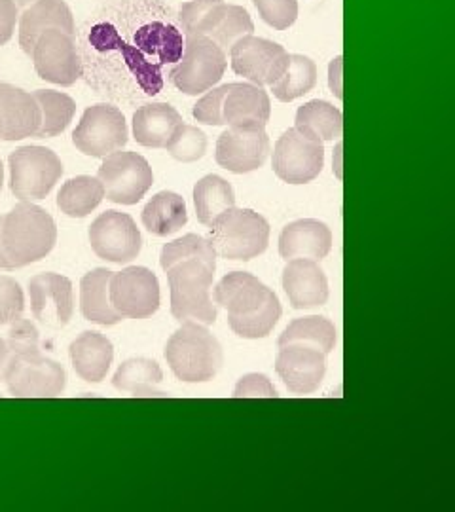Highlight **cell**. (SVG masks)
<instances>
[{
	"instance_id": "obj_1",
	"label": "cell",
	"mask_w": 455,
	"mask_h": 512,
	"mask_svg": "<svg viewBox=\"0 0 455 512\" xmlns=\"http://www.w3.org/2000/svg\"><path fill=\"white\" fill-rule=\"evenodd\" d=\"M215 304L228 311L230 329L239 338H266L281 319V304L272 289L247 272H232L215 287Z\"/></svg>"
},
{
	"instance_id": "obj_2",
	"label": "cell",
	"mask_w": 455,
	"mask_h": 512,
	"mask_svg": "<svg viewBox=\"0 0 455 512\" xmlns=\"http://www.w3.org/2000/svg\"><path fill=\"white\" fill-rule=\"evenodd\" d=\"M2 249L10 264L23 268L52 253L57 241V226L48 211L33 202H21L2 215Z\"/></svg>"
},
{
	"instance_id": "obj_3",
	"label": "cell",
	"mask_w": 455,
	"mask_h": 512,
	"mask_svg": "<svg viewBox=\"0 0 455 512\" xmlns=\"http://www.w3.org/2000/svg\"><path fill=\"white\" fill-rule=\"evenodd\" d=\"M165 361L181 382L203 384L219 374L224 355L219 340L205 325L186 321L169 338Z\"/></svg>"
},
{
	"instance_id": "obj_4",
	"label": "cell",
	"mask_w": 455,
	"mask_h": 512,
	"mask_svg": "<svg viewBox=\"0 0 455 512\" xmlns=\"http://www.w3.org/2000/svg\"><path fill=\"white\" fill-rule=\"evenodd\" d=\"M215 270L200 260H184L167 270L171 289V313L179 323L194 321L215 325L217 308L211 300Z\"/></svg>"
},
{
	"instance_id": "obj_5",
	"label": "cell",
	"mask_w": 455,
	"mask_h": 512,
	"mask_svg": "<svg viewBox=\"0 0 455 512\" xmlns=\"http://www.w3.org/2000/svg\"><path fill=\"white\" fill-rule=\"evenodd\" d=\"M209 241L217 256L226 260H253L268 249L270 224L253 209H236L222 213L211 224Z\"/></svg>"
},
{
	"instance_id": "obj_6",
	"label": "cell",
	"mask_w": 455,
	"mask_h": 512,
	"mask_svg": "<svg viewBox=\"0 0 455 512\" xmlns=\"http://www.w3.org/2000/svg\"><path fill=\"white\" fill-rule=\"evenodd\" d=\"M10 190L19 202H40L63 177V164L54 150L21 147L8 158Z\"/></svg>"
},
{
	"instance_id": "obj_7",
	"label": "cell",
	"mask_w": 455,
	"mask_h": 512,
	"mask_svg": "<svg viewBox=\"0 0 455 512\" xmlns=\"http://www.w3.org/2000/svg\"><path fill=\"white\" fill-rule=\"evenodd\" d=\"M2 380L10 395L18 399H52L59 397L67 385L63 366L44 357L42 351L10 355Z\"/></svg>"
},
{
	"instance_id": "obj_8",
	"label": "cell",
	"mask_w": 455,
	"mask_h": 512,
	"mask_svg": "<svg viewBox=\"0 0 455 512\" xmlns=\"http://www.w3.org/2000/svg\"><path fill=\"white\" fill-rule=\"evenodd\" d=\"M228 67V55L205 37L186 38V48L177 67L171 71V82L179 92L201 95L215 88Z\"/></svg>"
},
{
	"instance_id": "obj_9",
	"label": "cell",
	"mask_w": 455,
	"mask_h": 512,
	"mask_svg": "<svg viewBox=\"0 0 455 512\" xmlns=\"http://www.w3.org/2000/svg\"><path fill=\"white\" fill-rule=\"evenodd\" d=\"M97 179L105 188V198L120 205H135L154 184L152 167L131 150H116L103 158Z\"/></svg>"
},
{
	"instance_id": "obj_10",
	"label": "cell",
	"mask_w": 455,
	"mask_h": 512,
	"mask_svg": "<svg viewBox=\"0 0 455 512\" xmlns=\"http://www.w3.org/2000/svg\"><path fill=\"white\" fill-rule=\"evenodd\" d=\"M128 124L120 110L99 103L84 110L74 129L73 143L84 156L107 158L128 145Z\"/></svg>"
},
{
	"instance_id": "obj_11",
	"label": "cell",
	"mask_w": 455,
	"mask_h": 512,
	"mask_svg": "<svg viewBox=\"0 0 455 512\" xmlns=\"http://www.w3.org/2000/svg\"><path fill=\"white\" fill-rule=\"evenodd\" d=\"M272 165L275 175L285 183H311L323 171L325 147L296 128L287 129L275 143Z\"/></svg>"
},
{
	"instance_id": "obj_12",
	"label": "cell",
	"mask_w": 455,
	"mask_h": 512,
	"mask_svg": "<svg viewBox=\"0 0 455 512\" xmlns=\"http://www.w3.org/2000/svg\"><path fill=\"white\" fill-rule=\"evenodd\" d=\"M110 304L124 319H146L160 308V283L154 272L143 266H129L112 272Z\"/></svg>"
},
{
	"instance_id": "obj_13",
	"label": "cell",
	"mask_w": 455,
	"mask_h": 512,
	"mask_svg": "<svg viewBox=\"0 0 455 512\" xmlns=\"http://www.w3.org/2000/svg\"><path fill=\"white\" fill-rule=\"evenodd\" d=\"M228 55L234 73L260 88L273 86L283 76L291 59L283 46L255 35L239 40Z\"/></svg>"
},
{
	"instance_id": "obj_14",
	"label": "cell",
	"mask_w": 455,
	"mask_h": 512,
	"mask_svg": "<svg viewBox=\"0 0 455 512\" xmlns=\"http://www.w3.org/2000/svg\"><path fill=\"white\" fill-rule=\"evenodd\" d=\"M90 243L95 255L112 264H128L143 249L135 220L120 211H105L91 222Z\"/></svg>"
},
{
	"instance_id": "obj_15",
	"label": "cell",
	"mask_w": 455,
	"mask_h": 512,
	"mask_svg": "<svg viewBox=\"0 0 455 512\" xmlns=\"http://www.w3.org/2000/svg\"><path fill=\"white\" fill-rule=\"evenodd\" d=\"M31 57L38 76L46 82L69 88L82 76V61L74 38L59 29L40 35Z\"/></svg>"
},
{
	"instance_id": "obj_16",
	"label": "cell",
	"mask_w": 455,
	"mask_h": 512,
	"mask_svg": "<svg viewBox=\"0 0 455 512\" xmlns=\"http://www.w3.org/2000/svg\"><path fill=\"white\" fill-rule=\"evenodd\" d=\"M268 156L270 137L262 126H228L217 141V164L237 175L260 169Z\"/></svg>"
},
{
	"instance_id": "obj_17",
	"label": "cell",
	"mask_w": 455,
	"mask_h": 512,
	"mask_svg": "<svg viewBox=\"0 0 455 512\" xmlns=\"http://www.w3.org/2000/svg\"><path fill=\"white\" fill-rule=\"evenodd\" d=\"M275 372L296 395L315 393L327 372V355L317 348L304 344H287L279 348Z\"/></svg>"
},
{
	"instance_id": "obj_18",
	"label": "cell",
	"mask_w": 455,
	"mask_h": 512,
	"mask_svg": "<svg viewBox=\"0 0 455 512\" xmlns=\"http://www.w3.org/2000/svg\"><path fill=\"white\" fill-rule=\"evenodd\" d=\"M31 311L42 325L65 327L74 313L73 283L65 275L38 274L29 281Z\"/></svg>"
},
{
	"instance_id": "obj_19",
	"label": "cell",
	"mask_w": 455,
	"mask_h": 512,
	"mask_svg": "<svg viewBox=\"0 0 455 512\" xmlns=\"http://www.w3.org/2000/svg\"><path fill=\"white\" fill-rule=\"evenodd\" d=\"M283 289L294 310H311L327 304V275L315 260H287V266L283 270Z\"/></svg>"
},
{
	"instance_id": "obj_20",
	"label": "cell",
	"mask_w": 455,
	"mask_h": 512,
	"mask_svg": "<svg viewBox=\"0 0 455 512\" xmlns=\"http://www.w3.org/2000/svg\"><path fill=\"white\" fill-rule=\"evenodd\" d=\"M0 114L4 120V141L37 137L42 114L37 97L12 84L0 82Z\"/></svg>"
},
{
	"instance_id": "obj_21",
	"label": "cell",
	"mask_w": 455,
	"mask_h": 512,
	"mask_svg": "<svg viewBox=\"0 0 455 512\" xmlns=\"http://www.w3.org/2000/svg\"><path fill=\"white\" fill-rule=\"evenodd\" d=\"M50 29H59L74 37V18L71 8L63 0H37L19 16V46L27 55L33 54L40 35Z\"/></svg>"
},
{
	"instance_id": "obj_22",
	"label": "cell",
	"mask_w": 455,
	"mask_h": 512,
	"mask_svg": "<svg viewBox=\"0 0 455 512\" xmlns=\"http://www.w3.org/2000/svg\"><path fill=\"white\" fill-rule=\"evenodd\" d=\"M332 249V232L325 222L315 219L294 220L279 236V255L285 260L308 258L323 260Z\"/></svg>"
},
{
	"instance_id": "obj_23",
	"label": "cell",
	"mask_w": 455,
	"mask_h": 512,
	"mask_svg": "<svg viewBox=\"0 0 455 512\" xmlns=\"http://www.w3.org/2000/svg\"><path fill=\"white\" fill-rule=\"evenodd\" d=\"M253 33L255 23L243 6L220 2L219 6L201 21L192 37L209 38L228 55L239 40L251 37Z\"/></svg>"
},
{
	"instance_id": "obj_24",
	"label": "cell",
	"mask_w": 455,
	"mask_h": 512,
	"mask_svg": "<svg viewBox=\"0 0 455 512\" xmlns=\"http://www.w3.org/2000/svg\"><path fill=\"white\" fill-rule=\"evenodd\" d=\"M224 124L230 128L262 126L266 128L272 116L270 95L255 84H232L224 99Z\"/></svg>"
},
{
	"instance_id": "obj_25",
	"label": "cell",
	"mask_w": 455,
	"mask_h": 512,
	"mask_svg": "<svg viewBox=\"0 0 455 512\" xmlns=\"http://www.w3.org/2000/svg\"><path fill=\"white\" fill-rule=\"evenodd\" d=\"M69 355L73 361L74 372L90 384H99L107 378L114 348L107 336L97 330L82 332L69 348Z\"/></svg>"
},
{
	"instance_id": "obj_26",
	"label": "cell",
	"mask_w": 455,
	"mask_h": 512,
	"mask_svg": "<svg viewBox=\"0 0 455 512\" xmlns=\"http://www.w3.org/2000/svg\"><path fill=\"white\" fill-rule=\"evenodd\" d=\"M182 116L169 103H148L133 114V137L146 148H165Z\"/></svg>"
},
{
	"instance_id": "obj_27",
	"label": "cell",
	"mask_w": 455,
	"mask_h": 512,
	"mask_svg": "<svg viewBox=\"0 0 455 512\" xmlns=\"http://www.w3.org/2000/svg\"><path fill=\"white\" fill-rule=\"evenodd\" d=\"M112 272L107 268L91 270L80 281V310L82 315L97 325L112 327L124 317L110 304L109 285Z\"/></svg>"
},
{
	"instance_id": "obj_28",
	"label": "cell",
	"mask_w": 455,
	"mask_h": 512,
	"mask_svg": "<svg viewBox=\"0 0 455 512\" xmlns=\"http://www.w3.org/2000/svg\"><path fill=\"white\" fill-rule=\"evenodd\" d=\"M294 122V128L319 143L340 139L344 131L342 110L321 99L310 101L296 110Z\"/></svg>"
},
{
	"instance_id": "obj_29",
	"label": "cell",
	"mask_w": 455,
	"mask_h": 512,
	"mask_svg": "<svg viewBox=\"0 0 455 512\" xmlns=\"http://www.w3.org/2000/svg\"><path fill=\"white\" fill-rule=\"evenodd\" d=\"M186 222V202L175 192H158L143 209V226L158 238H167L179 232Z\"/></svg>"
},
{
	"instance_id": "obj_30",
	"label": "cell",
	"mask_w": 455,
	"mask_h": 512,
	"mask_svg": "<svg viewBox=\"0 0 455 512\" xmlns=\"http://www.w3.org/2000/svg\"><path fill=\"white\" fill-rule=\"evenodd\" d=\"M105 200V188L97 177L80 175L69 179L57 194V207L71 219H84Z\"/></svg>"
},
{
	"instance_id": "obj_31",
	"label": "cell",
	"mask_w": 455,
	"mask_h": 512,
	"mask_svg": "<svg viewBox=\"0 0 455 512\" xmlns=\"http://www.w3.org/2000/svg\"><path fill=\"white\" fill-rule=\"evenodd\" d=\"M164 380V372L156 361L150 359H129L118 366L112 385L118 391L135 393V397H164L162 391H156V385Z\"/></svg>"
},
{
	"instance_id": "obj_32",
	"label": "cell",
	"mask_w": 455,
	"mask_h": 512,
	"mask_svg": "<svg viewBox=\"0 0 455 512\" xmlns=\"http://www.w3.org/2000/svg\"><path fill=\"white\" fill-rule=\"evenodd\" d=\"M194 207L201 224H211L222 213L236 207L232 184L219 175H207L194 186Z\"/></svg>"
},
{
	"instance_id": "obj_33",
	"label": "cell",
	"mask_w": 455,
	"mask_h": 512,
	"mask_svg": "<svg viewBox=\"0 0 455 512\" xmlns=\"http://www.w3.org/2000/svg\"><path fill=\"white\" fill-rule=\"evenodd\" d=\"M336 340H338V334H336V327L332 325V321H328L327 317L310 315V317L294 319L279 336L277 346L281 348L287 344H304V346L317 348L328 355L336 346Z\"/></svg>"
},
{
	"instance_id": "obj_34",
	"label": "cell",
	"mask_w": 455,
	"mask_h": 512,
	"mask_svg": "<svg viewBox=\"0 0 455 512\" xmlns=\"http://www.w3.org/2000/svg\"><path fill=\"white\" fill-rule=\"evenodd\" d=\"M37 97L42 122L38 128V139H48L61 135L69 124L73 122L74 112H76V103L73 97L67 93L54 92V90H38L33 93Z\"/></svg>"
},
{
	"instance_id": "obj_35",
	"label": "cell",
	"mask_w": 455,
	"mask_h": 512,
	"mask_svg": "<svg viewBox=\"0 0 455 512\" xmlns=\"http://www.w3.org/2000/svg\"><path fill=\"white\" fill-rule=\"evenodd\" d=\"M315 84L317 65L306 55L292 54L285 73L270 88L275 99H279L281 103H291L294 99L311 92Z\"/></svg>"
},
{
	"instance_id": "obj_36",
	"label": "cell",
	"mask_w": 455,
	"mask_h": 512,
	"mask_svg": "<svg viewBox=\"0 0 455 512\" xmlns=\"http://www.w3.org/2000/svg\"><path fill=\"white\" fill-rule=\"evenodd\" d=\"M184 260H200L211 270H217V253L209 239L201 238L196 234H188L181 239L167 243L160 255V264L165 272Z\"/></svg>"
},
{
	"instance_id": "obj_37",
	"label": "cell",
	"mask_w": 455,
	"mask_h": 512,
	"mask_svg": "<svg viewBox=\"0 0 455 512\" xmlns=\"http://www.w3.org/2000/svg\"><path fill=\"white\" fill-rule=\"evenodd\" d=\"M167 152L182 164H194L207 152V137L201 129L182 122L167 143Z\"/></svg>"
},
{
	"instance_id": "obj_38",
	"label": "cell",
	"mask_w": 455,
	"mask_h": 512,
	"mask_svg": "<svg viewBox=\"0 0 455 512\" xmlns=\"http://www.w3.org/2000/svg\"><path fill=\"white\" fill-rule=\"evenodd\" d=\"M260 18L275 31H285L298 18L296 0H253Z\"/></svg>"
},
{
	"instance_id": "obj_39",
	"label": "cell",
	"mask_w": 455,
	"mask_h": 512,
	"mask_svg": "<svg viewBox=\"0 0 455 512\" xmlns=\"http://www.w3.org/2000/svg\"><path fill=\"white\" fill-rule=\"evenodd\" d=\"M232 84H224L219 88H211L209 92H205V95L201 97L200 101L194 105V118L205 124V126H224V99L230 92Z\"/></svg>"
},
{
	"instance_id": "obj_40",
	"label": "cell",
	"mask_w": 455,
	"mask_h": 512,
	"mask_svg": "<svg viewBox=\"0 0 455 512\" xmlns=\"http://www.w3.org/2000/svg\"><path fill=\"white\" fill-rule=\"evenodd\" d=\"M25 311V296L18 281L0 275V327L10 325L19 319Z\"/></svg>"
},
{
	"instance_id": "obj_41",
	"label": "cell",
	"mask_w": 455,
	"mask_h": 512,
	"mask_svg": "<svg viewBox=\"0 0 455 512\" xmlns=\"http://www.w3.org/2000/svg\"><path fill=\"white\" fill-rule=\"evenodd\" d=\"M8 332V348L12 355H25V353H37L40 351V332L29 319H16L10 323Z\"/></svg>"
},
{
	"instance_id": "obj_42",
	"label": "cell",
	"mask_w": 455,
	"mask_h": 512,
	"mask_svg": "<svg viewBox=\"0 0 455 512\" xmlns=\"http://www.w3.org/2000/svg\"><path fill=\"white\" fill-rule=\"evenodd\" d=\"M224 0H188L179 10V21L186 38L192 37L203 19L207 18Z\"/></svg>"
},
{
	"instance_id": "obj_43",
	"label": "cell",
	"mask_w": 455,
	"mask_h": 512,
	"mask_svg": "<svg viewBox=\"0 0 455 512\" xmlns=\"http://www.w3.org/2000/svg\"><path fill=\"white\" fill-rule=\"evenodd\" d=\"M234 397L236 399H275L279 395H277V389L270 382L268 376L253 372V374L243 376L237 382Z\"/></svg>"
},
{
	"instance_id": "obj_44",
	"label": "cell",
	"mask_w": 455,
	"mask_h": 512,
	"mask_svg": "<svg viewBox=\"0 0 455 512\" xmlns=\"http://www.w3.org/2000/svg\"><path fill=\"white\" fill-rule=\"evenodd\" d=\"M21 12L14 0H0V46L8 44L18 27Z\"/></svg>"
},
{
	"instance_id": "obj_45",
	"label": "cell",
	"mask_w": 455,
	"mask_h": 512,
	"mask_svg": "<svg viewBox=\"0 0 455 512\" xmlns=\"http://www.w3.org/2000/svg\"><path fill=\"white\" fill-rule=\"evenodd\" d=\"M342 74H344V59L342 55H338L328 65V86H330V92L336 95V99H344Z\"/></svg>"
},
{
	"instance_id": "obj_46",
	"label": "cell",
	"mask_w": 455,
	"mask_h": 512,
	"mask_svg": "<svg viewBox=\"0 0 455 512\" xmlns=\"http://www.w3.org/2000/svg\"><path fill=\"white\" fill-rule=\"evenodd\" d=\"M10 348H8V344H6V340H2L0 338V380H2V376H4V370H6V365H8V361H10Z\"/></svg>"
},
{
	"instance_id": "obj_47",
	"label": "cell",
	"mask_w": 455,
	"mask_h": 512,
	"mask_svg": "<svg viewBox=\"0 0 455 512\" xmlns=\"http://www.w3.org/2000/svg\"><path fill=\"white\" fill-rule=\"evenodd\" d=\"M334 171H336V177L342 179V143H338L336 147V156H334Z\"/></svg>"
},
{
	"instance_id": "obj_48",
	"label": "cell",
	"mask_w": 455,
	"mask_h": 512,
	"mask_svg": "<svg viewBox=\"0 0 455 512\" xmlns=\"http://www.w3.org/2000/svg\"><path fill=\"white\" fill-rule=\"evenodd\" d=\"M0 228H2V217H0ZM0 270H14V266L10 264L8 256H6L4 249H2V241H0Z\"/></svg>"
},
{
	"instance_id": "obj_49",
	"label": "cell",
	"mask_w": 455,
	"mask_h": 512,
	"mask_svg": "<svg viewBox=\"0 0 455 512\" xmlns=\"http://www.w3.org/2000/svg\"><path fill=\"white\" fill-rule=\"evenodd\" d=\"M35 2H37V0H14V4L18 6V10L21 12V14H23V12H25L29 6H33Z\"/></svg>"
},
{
	"instance_id": "obj_50",
	"label": "cell",
	"mask_w": 455,
	"mask_h": 512,
	"mask_svg": "<svg viewBox=\"0 0 455 512\" xmlns=\"http://www.w3.org/2000/svg\"><path fill=\"white\" fill-rule=\"evenodd\" d=\"M2 186H4V165L0 162V192H2Z\"/></svg>"
},
{
	"instance_id": "obj_51",
	"label": "cell",
	"mask_w": 455,
	"mask_h": 512,
	"mask_svg": "<svg viewBox=\"0 0 455 512\" xmlns=\"http://www.w3.org/2000/svg\"><path fill=\"white\" fill-rule=\"evenodd\" d=\"M4 135V120H2V114H0V139Z\"/></svg>"
}]
</instances>
